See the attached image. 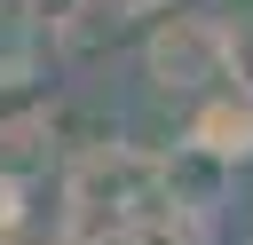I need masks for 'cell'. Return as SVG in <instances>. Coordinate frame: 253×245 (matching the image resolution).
Masks as SVG:
<instances>
[{"instance_id":"1","label":"cell","mask_w":253,"mask_h":245,"mask_svg":"<svg viewBox=\"0 0 253 245\" xmlns=\"http://www.w3.org/2000/svg\"><path fill=\"white\" fill-rule=\"evenodd\" d=\"M237 71V24L206 16V8H166L150 16V40H142V79L150 95H174V103H198L206 87H221Z\"/></svg>"},{"instance_id":"2","label":"cell","mask_w":253,"mask_h":245,"mask_svg":"<svg viewBox=\"0 0 253 245\" xmlns=\"http://www.w3.org/2000/svg\"><path fill=\"white\" fill-rule=\"evenodd\" d=\"M237 174H245V166H229L221 150H206V142H190V134H174L166 150H150L158 213H174V221H190V229H213V221H221V205L237 198Z\"/></svg>"},{"instance_id":"3","label":"cell","mask_w":253,"mask_h":245,"mask_svg":"<svg viewBox=\"0 0 253 245\" xmlns=\"http://www.w3.org/2000/svg\"><path fill=\"white\" fill-rule=\"evenodd\" d=\"M63 166V134H55V111L47 103H24V111H0V221L24 213L47 174Z\"/></svg>"},{"instance_id":"4","label":"cell","mask_w":253,"mask_h":245,"mask_svg":"<svg viewBox=\"0 0 253 245\" xmlns=\"http://www.w3.org/2000/svg\"><path fill=\"white\" fill-rule=\"evenodd\" d=\"M182 134H190V142H206V150H221L229 166H253V79H245V71H229L221 87H206V95L190 103Z\"/></svg>"},{"instance_id":"5","label":"cell","mask_w":253,"mask_h":245,"mask_svg":"<svg viewBox=\"0 0 253 245\" xmlns=\"http://www.w3.org/2000/svg\"><path fill=\"white\" fill-rule=\"evenodd\" d=\"M87 8H95V0H16V16H24L32 40H55V32H63L71 16H87Z\"/></svg>"},{"instance_id":"6","label":"cell","mask_w":253,"mask_h":245,"mask_svg":"<svg viewBox=\"0 0 253 245\" xmlns=\"http://www.w3.org/2000/svg\"><path fill=\"white\" fill-rule=\"evenodd\" d=\"M103 8H111L119 24H150V16H166L174 0H103Z\"/></svg>"}]
</instances>
